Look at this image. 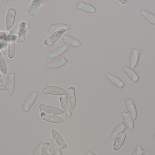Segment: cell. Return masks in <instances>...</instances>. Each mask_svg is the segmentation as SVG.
Instances as JSON below:
<instances>
[{
	"label": "cell",
	"mask_w": 155,
	"mask_h": 155,
	"mask_svg": "<svg viewBox=\"0 0 155 155\" xmlns=\"http://www.w3.org/2000/svg\"><path fill=\"white\" fill-rule=\"evenodd\" d=\"M43 93L45 94H50L57 96L66 95L67 94V91L64 88L48 85H45V87L43 90Z\"/></svg>",
	"instance_id": "obj_1"
},
{
	"label": "cell",
	"mask_w": 155,
	"mask_h": 155,
	"mask_svg": "<svg viewBox=\"0 0 155 155\" xmlns=\"http://www.w3.org/2000/svg\"><path fill=\"white\" fill-rule=\"evenodd\" d=\"M17 35L7 33V55L9 58H13L15 55V41Z\"/></svg>",
	"instance_id": "obj_2"
},
{
	"label": "cell",
	"mask_w": 155,
	"mask_h": 155,
	"mask_svg": "<svg viewBox=\"0 0 155 155\" xmlns=\"http://www.w3.org/2000/svg\"><path fill=\"white\" fill-rule=\"evenodd\" d=\"M40 113H44L48 114L59 115L64 114V112L62 109L59 107L51 106H46L43 104H41L39 105Z\"/></svg>",
	"instance_id": "obj_3"
},
{
	"label": "cell",
	"mask_w": 155,
	"mask_h": 155,
	"mask_svg": "<svg viewBox=\"0 0 155 155\" xmlns=\"http://www.w3.org/2000/svg\"><path fill=\"white\" fill-rule=\"evenodd\" d=\"M65 32V29H61L53 33L47 39L43 41V44L46 46H51L61 38Z\"/></svg>",
	"instance_id": "obj_4"
},
{
	"label": "cell",
	"mask_w": 155,
	"mask_h": 155,
	"mask_svg": "<svg viewBox=\"0 0 155 155\" xmlns=\"http://www.w3.org/2000/svg\"><path fill=\"white\" fill-rule=\"evenodd\" d=\"M69 48L70 46L69 45H63L50 52L47 54V57L52 60L57 59L58 57L64 54L69 50Z\"/></svg>",
	"instance_id": "obj_5"
},
{
	"label": "cell",
	"mask_w": 155,
	"mask_h": 155,
	"mask_svg": "<svg viewBox=\"0 0 155 155\" xmlns=\"http://www.w3.org/2000/svg\"><path fill=\"white\" fill-rule=\"evenodd\" d=\"M69 60L65 57L57 58L47 63L46 67L49 69H59L67 64Z\"/></svg>",
	"instance_id": "obj_6"
},
{
	"label": "cell",
	"mask_w": 155,
	"mask_h": 155,
	"mask_svg": "<svg viewBox=\"0 0 155 155\" xmlns=\"http://www.w3.org/2000/svg\"><path fill=\"white\" fill-rule=\"evenodd\" d=\"M16 12L12 7L9 8L6 14L5 19V28L6 31L9 32L13 28L15 21Z\"/></svg>",
	"instance_id": "obj_7"
},
{
	"label": "cell",
	"mask_w": 155,
	"mask_h": 155,
	"mask_svg": "<svg viewBox=\"0 0 155 155\" xmlns=\"http://www.w3.org/2000/svg\"><path fill=\"white\" fill-rule=\"evenodd\" d=\"M61 42L69 46L74 48L80 47L81 45V43L78 39L67 34H64L61 37Z\"/></svg>",
	"instance_id": "obj_8"
},
{
	"label": "cell",
	"mask_w": 155,
	"mask_h": 155,
	"mask_svg": "<svg viewBox=\"0 0 155 155\" xmlns=\"http://www.w3.org/2000/svg\"><path fill=\"white\" fill-rule=\"evenodd\" d=\"M38 93L34 92L31 93L25 99V101L21 105L24 111L25 112H28L30 108L33 105L38 97Z\"/></svg>",
	"instance_id": "obj_9"
},
{
	"label": "cell",
	"mask_w": 155,
	"mask_h": 155,
	"mask_svg": "<svg viewBox=\"0 0 155 155\" xmlns=\"http://www.w3.org/2000/svg\"><path fill=\"white\" fill-rule=\"evenodd\" d=\"M46 0H33L26 9V11L30 17H33L35 12L40 6L46 2Z\"/></svg>",
	"instance_id": "obj_10"
},
{
	"label": "cell",
	"mask_w": 155,
	"mask_h": 155,
	"mask_svg": "<svg viewBox=\"0 0 155 155\" xmlns=\"http://www.w3.org/2000/svg\"><path fill=\"white\" fill-rule=\"evenodd\" d=\"M128 113L133 121H135L137 118V111L133 99H126L124 101Z\"/></svg>",
	"instance_id": "obj_11"
},
{
	"label": "cell",
	"mask_w": 155,
	"mask_h": 155,
	"mask_svg": "<svg viewBox=\"0 0 155 155\" xmlns=\"http://www.w3.org/2000/svg\"><path fill=\"white\" fill-rule=\"evenodd\" d=\"M67 100L70 105L71 111H74L76 106L75 88L74 86H71L67 89Z\"/></svg>",
	"instance_id": "obj_12"
},
{
	"label": "cell",
	"mask_w": 155,
	"mask_h": 155,
	"mask_svg": "<svg viewBox=\"0 0 155 155\" xmlns=\"http://www.w3.org/2000/svg\"><path fill=\"white\" fill-rule=\"evenodd\" d=\"M6 86L8 94L12 96L14 93L15 86V73H10L7 74Z\"/></svg>",
	"instance_id": "obj_13"
},
{
	"label": "cell",
	"mask_w": 155,
	"mask_h": 155,
	"mask_svg": "<svg viewBox=\"0 0 155 155\" xmlns=\"http://www.w3.org/2000/svg\"><path fill=\"white\" fill-rule=\"evenodd\" d=\"M51 134L53 139L54 140L56 144L60 147V149H67L68 147L67 145L64 142L61 136L58 133L57 130H55L54 128H52L51 130Z\"/></svg>",
	"instance_id": "obj_14"
},
{
	"label": "cell",
	"mask_w": 155,
	"mask_h": 155,
	"mask_svg": "<svg viewBox=\"0 0 155 155\" xmlns=\"http://www.w3.org/2000/svg\"><path fill=\"white\" fill-rule=\"evenodd\" d=\"M41 118L43 120L54 124H61L64 123V120L61 117L54 115L48 114L44 113L40 114Z\"/></svg>",
	"instance_id": "obj_15"
},
{
	"label": "cell",
	"mask_w": 155,
	"mask_h": 155,
	"mask_svg": "<svg viewBox=\"0 0 155 155\" xmlns=\"http://www.w3.org/2000/svg\"><path fill=\"white\" fill-rule=\"evenodd\" d=\"M59 100L61 103L62 109L64 112V113L65 114L66 117L69 119L71 118L72 115V111L68 103L66 95L62 96L60 97Z\"/></svg>",
	"instance_id": "obj_16"
},
{
	"label": "cell",
	"mask_w": 155,
	"mask_h": 155,
	"mask_svg": "<svg viewBox=\"0 0 155 155\" xmlns=\"http://www.w3.org/2000/svg\"><path fill=\"white\" fill-rule=\"evenodd\" d=\"M30 25L25 22H22L17 25L13 27L10 31L9 34L12 35H16L24 32H27L30 28Z\"/></svg>",
	"instance_id": "obj_17"
},
{
	"label": "cell",
	"mask_w": 155,
	"mask_h": 155,
	"mask_svg": "<svg viewBox=\"0 0 155 155\" xmlns=\"http://www.w3.org/2000/svg\"><path fill=\"white\" fill-rule=\"evenodd\" d=\"M141 51L138 48H133L130 57V68L134 69L137 66L139 62Z\"/></svg>",
	"instance_id": "obj_18"
},
{
	"label": "cell",
	"mask_w": 155,
	"mask_h": 155,
	"mask_svg": "<svg viewBox=\"0 0 155 155\" xmlns=\"http://www.w3.org/2000/svg\"><path fill=\"white\" fill-rule=\"evenodd\" d=\"M107 80L119 89H121L125 86V83L120 79L118 76H116L113 74L107 73L106 74Z\"/></svg>",
	"instance_id": "obj_19"
},
{
	"label": "cell",
	"mask_w": 155,
	"mask_h": 155,
	"mask_svg": "<svg viewBox=\"0 0 155 155\" xmlns=\"http://www.w3.org/2000/svg\"><path fill=\"white\" fill-rule=\"evenodd\" d=\"M122 70L126 75L134 83H137L139 80V76L136 72L130 67L127 66H124Z\"/></svg>",
	"instance_id": "obj_20"
},
{
	"label": "cell",
	"mask_w": 155,
	"mask_h": 155,
	"mask_svg": "<svg viewBox=\"0 0 155 155\" xmlns=\"http://www.w3.org/2000/svg\"><path fill=\"white\" fill-rule=\"evenodd\" d=\"M76 8L78 10H81L87 13H94L96 12V9L93 5L83 1L79 2L76 6Z\"/></svg>",
	"instance_id": "obj_21"
},
{
	"label": "cell",
	"mask_w": 155,
	"mask_h": 155,
	"mask_svg": "<svg viewBox=\"0 0 155 155\" xmlns=\"http://www.w3.org/2000/svg\"><path fill=\"white\" fill-rule=\"evenodd\" d=\"M126 126L124 121L121 122L118 126H116L112 132L111 135V138L112 140H114L117 138L121 134L124 133L126 129Z\"/></svg>",
	"instance_id": "obj_22"
},
{
	"label": "cell",
	"mask_w": 155,
	"mask_h": 155,
	"mask_svg": "<svg viewBox=\"0 0 155 155\" xmlns=\"http://www.w3.org/2000/svg\"><path fill=\"white\" fill-rule=\"evenodd\" d=\"M122 116L125 123L127 128L130 132H132L134 127V123L130 115L127 112H123L122 113Z\"/></svg>",
	"instance_id": "obj_23"
},
{
	"label": "cell",
	"mask_w": 155,
	"mask_h": 155,
	"mask_svg": "<svg viewBox=\"0 0 155 155\" xmlns=\"http://www.w3.org/2000/svg\"><path fill=\"white\" fill-rule=\"evenodd\" d=\"M7 33L4 31L0 32V48L4 55L7 54Z\"/></svg>",
	"instance_id": "obj_24"
},
{
	"label": "cell",
	"mask_w": 155,
	"mask_h": 155,
	"mask_svg": "<svg viewBox=\"0 0 155 155\" xmlns=\"http://www.w3.org/2000/svg\"><path fill=\"white\" fill-rule=\"evenodd\" d=\"M126 137V133H123L117 138H116L113 145V148L114 151H118L124 143Z\"/></svg>",
	"instance_id": "obj_25"
},
{
	"label": "cell",
	"mask_w": 155,
	"mask_h": 155,
	"mask_svg": "<svg viewBox=\"0 0 155 155\" xmlns=\"http://www.w3.org/2000/svg\"><path fill=\"white\" fill-rule=\"evenodd\" d=\"M71 26L69 25L63 23L52 24L49 29V32L53 33L61 29H65L66 31L70 30Z\"/></svg>",
	"instance_id": "obj_26"
},
{
	"label": "cell",
	"mask_w": 155,
	"mask_h": 155,
	"mask_svg": "<svg viewBox=\"0 0 155 155\" xmlns=\"http://www.w3.org/2000/svg\"><path fill=\"white\" fill-rule=\"evenodd\" d=\"M142 16L151 24L155 26V15L149 11L142 10L141 11Z\"/></svg>",
	"instance_id": "obj_27"
},
{
	"label": "cell",
	"mask_w": 155,
	"mask_h": 155,
	"mask_svg": "<svg viewBox=\"0 0 155 155\" xmlns=\"http://www.w3.org/2000/svg\"><path fill=\"white\" fill-rule=\"evenodd\" d=\"M0 71L2 72V73L5 75L7 74L8 72L5 60L1 52H0Z\"/></svg>",
	"instance_id": "obj_28"
},
{
	"label": "cell",
	"mask_w": 155,
	"mask_h": 155,
	"mask_svg": "<svg viewBox=\"0 0 155 155\" xmlns=\"http://www.w3.org/2000/svg\"><path fill=\"white\" fill-rule=\"evenodd\" d=\"M51 145L53 153L54 155H63L61 151L60 147L56 144L53 139L51 138L50 140Z\"/></svg>",
	"instance_id": "obj_29"
},
{
	"label": "cell",
	"mask_w": 155,
	"mask_h": 155,
	"mask_svg": "<svg viewBox=\"0 0 155 155\" xmlns=\"http://www.w3.org/2000/svg\"><path fill=\"white\" fill-rule=\"evenodd\" d=\"M45 143L44 142L41 143L35 150L33 155H43L45 151Z\"/></svg>",
	"instance_id": "obj_30"
},
{
	"label": "cell",
	"mask_w": 155,
	"mask_h": 155,
	"mask_svg": "<svg viewBox=\"0 0 155 155\" xmlns=\"http://www.w3.org/2000/svg\"><path fill=\"white\" fill-rule=\"evenodd\" d=\"M26 33H27V32H24L18 34L16 38V42L17 44H21L24 42L25 40Z\"/></svg>",
	"instance_id": "obj_31"
},
{
	"label": "cell",
	"mask_w": 155,
	"mask_h": 155,
	"mask_svg": "<svg viewBox=\"0 0 155 155\" xmlns=\"http://www.w3.org/2000/svg\"><path fill=\"white\" fill-rule=\"evenodd\" d=\"M45 150L46 155H54L51 143L47 142L45 145Z\"/></svg>",
	"instance_id": "obj_32"
},
{
	"label": "cell",
	"mask_w": 155,
	"mask_h": 155,
	"mask_svg": "<svg viewBox=\"0 0 155 155\" xmlns=\"http://www.w3.org/2000/svg\"><path fill=\"white\" fill-rule=\"evenodd\" d=\"M145 151L143 149L141 146L137 147L136 149L132 155H143L145 153Z\"/></svg>",
	"instance_id": "obj_33"
},
{
	"label": "cell",
	"mask_w": 155,
	"mask_h": 155,
	"mask_svg": "<svg viewBox=\"0 0 155 155\" xmlns=\"http://www.w3.org/2000/svg\"><path fill=\"white\" fill-rule=\"evenodd\" d=\"M7 91V87L5 85L0 83V91Z\"/></svg>",
	"instance_id": "obj_34"
},
{
	"label": "cell",
	"mask_w": 155,
	"mask_h": 155,
	"mask_svg": "<svg viewBox=\"0 0 155 155\" xmlns=\"http://www.w3.org/2000/svg\"><path fill=\"white\" fill-rule=\"evenodd\" d=\"M86 155H97L95 154L93 152H90V151H87L86 152Z\"/></svg>",
	"instance_id": "obj_35"
},
{
	"label": "cell",
	"mask_w": 155,
	"mask_h": 155,
	"mask_svg": "<svg viewBox=\"0 0 155 155\" xmlns=\"http://www.w3.org/2000/svg\"><path fill=\"white\" fill-rule=\"evenodd\" d=\"M119 2H120L121 3L123 4H125L127 3V0H119Z\"/></svg>",
	"instance_id": "obj_36"
},
{
	"label": "cell",
	"mask_w": 155,
	"mask_h": 155,
	"mask_svg": "<svg viewBox=\"0 0 155 155\" xmlns=\"http://www.w3.org/2000/svg\"><path fill=\"white\" fill-rule=\"evenodd\" d=\"M4 83V81L2 78H0V83L2 84Z\"/></svg>",
	"instance_id": "obj_37"
},
{
	"label": "cell",
	"mask_w": 155,
	"mask_h": 155,
	"mask_svg": "<svg viewBox=\"0 0 155 155\" xmlns=\"http://www.w3.org/2000/svg\"><path fill=\"white\" fill-rule=\"evenodd\" d=\"M3 2H4L6 3L7 2H8V0H6V1H5V0H4V1H3Z\"/></svg>",
	"instance_id": "obj_38"
},
{
	"label": "cell",
	"mask_w": 155,
	"mask_h": 155,
	"mask_svg": "<svg viewBox=\"0 0 155 155\" xmlns=\"http://www.w3.org/2000/svg\"><path fill=\"white\" fill-rule=\"evenodd\" d=\"M2 77V75H1V73H0V78H1Z\"/></svg>",
	"instance_id": "obj_39"
},
{
	"label": "cell",
	"mask_w": 155,
	"mask_h": 155,
	"mask_svg": "<svg viewBox=\"0 0 155 155\" xmlns=\"http://www.w3.org/2000/svg\"><path fill=\"white\" fill-rule=\"evenodd\" d=\"M0 50H1V48H0Z\"/></svg>",
	"instance_id": "obj_40"
},
{
	"label": "cell",
	"mask_w": 155,
	"mask_h": 155,
	"mask_svg": "<svg viewBox=\"0 0 155 155\" xmlns=\"http://www.w3.org/2000/svg\"></svg>",
	"instance_id": "obj_41"
}]
</instances>
